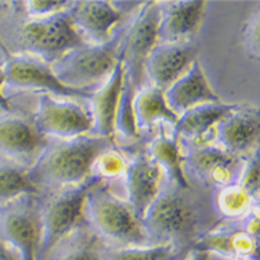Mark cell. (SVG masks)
<instances>
[{
	"mask_svg": "<svg viewBox=\"0 0 260 260\" xmlns=\"http://www.w3.org/2000/svg\"><path fill=\"white\" fill-rule=\"evenodd\" d=\"M39 191L26 168L0 159V206L24 197H36Z\"/></svg>",
	"mask_w": 260,
	"mask_h": 260,
	"instance_id": "cell-24",
	"label": "cell"
},
{
	"mask_svg": "<svg viewBox=\"0 0 260 260\" xmlns=\"http://www.w3.org/2000/svg\"><path fill=\"white\" fill-rule=\"evenodd\" d=\"M67 240L70 242L64 244V246H55L60 248V250L54 260H95L93 235L76 230L75 235L72 233L67 237Z\"/></svg>",
	"mask_w": 260,
	"mask_h": 260,
	"instance_id": "cell-28",
	"label": "cell"
},
{
	"mask_svg": "<svg viewBox=\"0 0 260 260\" xmlns=\"http://www.w3.org/2000/svg\"><path fill=\"white\" fill-rule=\"evenodd\" d=\"M244 47L250 58L257 60L260 54V17L259 11H255V14L250 15V18L246 22L244 28Z\"/></svg>",
	"mask_w": 260,
	"mask_h": 260,
	"instance_id": "cell-32",
	"label": "cell"
},
{
	"mask_svg": "<svg viewBox=\"0 0 260 260\" xmlns=\"http://www.w3.org/2000/svg\"><path fill=\"white\" fill-rule=\"evenodd\" d=\"M140 89L127 76H123V85H122L118 110H116L115 133H119L126 139H136L139 136V130L136 125L135 108H133L136 93Z\"/></svg>",
	"mask_w": 260,
	"mask_h": 260,
	"instance_id": "cell-26",
	"label": "cell"
},
{
	"mask_svg": "<svg viewBox=\"0 0 260 260\" xmlns=\"http://www.w3.org/2000/svg\"><path fill=\"white\" fill-rule=\"evenodd\" d=\"M0 240L20 260H38L40 224L35 197L18 198L0 206Z\"/></svg>",
	"mask_w": 260,
	"mask_h": 260,
	"instance_id": "cell-7",
	"label": "cell"
},
{
	"mask_svg": "<svg viewBox=\"0 0 260 260\" xmlns=\"http://www.w3.org/2000/svg\"><path fill=\"white\" fill-rule=\"evenodd\" d=\"M194 250L205 252L209 255L216 253L225 259L246 257L257 260L259 241L245 234L241 229L216 227L194 240Z\"/></svg>",
	"mask_w": 260,
	"mask_h": 260,
	"instance_id": "cell-20",
	"label": "cell"
},
{
	"mask_svg": "<svg viewBox=\"0 0 260 260\" xmlns=\"http://www.w3.org/2000/svg\"><path fill=\"white\" fill-rule=\"evenodd\" d=\"M217 141L223 150L240 156L257 151L260 136L259 112L252 108L237 107L216 126Z\"/></svg>",
	"mask_w": 260,
	"mask_h": 260,
	"instance_id": "cell-17",
	"label": "cell"
},
{
	"mask_svg": "<svg viewBox=\"0 0 260 260\" xmlns=\"http://www.w3.org/2000/svg\"><path fill=\"white\" fill-rule=\"evenodd\" d=\"M164 172L151 159L150 155L140 154L127 164L125 172L126 201L136 215L143 219L145 210L162 192Z\"/></svg>",
	"mask_w": 260,
	"mask_h": 260,
	"instance_id": "cell-16",
	"label": "cell"
},
{
	"mask_svg": "<svg viewBox=\"0 0 260 260\" xmlns=\"http://www.w3.org/2000/svg\"><path fill=\"white\" fill-rule=\"evenodd\" d=\"M238 105L233 104H205L185 111L179 115L173 125V139L176 141L180 137L197 140L220 123L225 116H229Z\"/></svg>",
	"mask_w": 260,
	"mask_h": 260,
	"instance_id": "cell-21",
	"label": "cell"
},
{
	"mask_svg": "<svg viewBox=\"0 0 260 260\" xmlns=\"http://www.w3.org/2000/svg\"><path fill=\"white\" fill-rule=\"evenodd\" d=\"M150 158L165 173L172 187L181 191L191 190L190 180L184 172L180 147L173 137L160 136L152 141L150 145Z\"/></svg>",
	"mask_w": 260,
	"mask_h": 260,
	"instance_id": "cell-23",
	"label": "cell"
},
{
	"mask_svg": "<svg viewBox=\"0 0 260 260\" xmlns=\"http://www.w3.org/2000/svg\"><path fill=\"white\" fill-rule=\"evenodd\" d=\"M183 164L215 190L237 183L241 172L240 156L223 150L220 145L195 147L183 155Z\"/></svg>",
	"mask_w": 260,
	"mask_h": 260,
	"instance_id": "cell-13",
	"label": "cell"
},
{
	"mask_svg": "<svg viewBox=\"0 0 260 260\" xmlns=\"http://www.w3.org/2000/svg\"><path fill=\"white\" fill-rule=\"evenodd\" d=\"M50 144L34 123L21 116H0V156L11 164L30 169Z\"/></svg>",
	"mask_w": 260,
	"mask_h": 260,
	"instance_id": "cell-11",
	"label": "cell"
},
{
	"mask_svg": "<svg viewBox=\"0 0 260 260\" xmlns=\"http://www.w3.org/2000/svg\"><path fill=\"white\" fill-rule=\"evenodd\" d=\"M34 126L40 135L61 141L85 137L93 132V122L79 104L68 99L40 95L36 107Z\"/></svg>",
	"mask_w": 260,
	"mask_h": 260,
	"instance_id": "cell-9",
	"label": "cell"
},
{
	"mask_svg": "<svg viewBox=\"0 0 260 260\" xmlns=\"http://www.w3.org/2000/svg\"><path fill=\"white\" fill-rule=\"evenodd\" d=\"M123 15L125 10L112 2H76L71 7L72 22L87 45H103L112 39Z\"/></svg>",
	"mask_w": 260,
	"mask_h": 260,
	"instance_id": "cell-14",
	"label": "cell"
},
{
	"mask_svg": "<svg viewBox=\"0 0 260 260\" xmlns=\"http://www.w3.org/2000/svg\"><path fill=\"white\" fill-rule=\"evenodd\" d=\"M159 26L158 42L184 43L200 30L205 17L206 2H164L159 3Z\"/></svg>",
	"mask_w": 260,
	"mask_h": 260,
	"instance_id": "cell-15",
	"label": "cell"
},
{
	"mask_svg": "<svg viewBox=\"0 0 260 260\" xmlns=\"http://www.w3.org/2000/svg\"><path fill=\"white\" fill-rule=\"evenodd\" d=\"M111 147L99 136L49 144L30 168L29 176L38 187L64 190L85 184L94 176L97 158Z\"/></svg>",
	"mask_w": 260,
	"mask_h": 260,
	"instance_id": "cell-1",
	"label": "cell"
},
{
	"mask_svg": "<svg viewBox=\"0 0 260 260\" xmlns=\"http://www.w3.org/2000/svg\"><path fill=\"white\" fill-rule=\"evenodd\" d=\"M252 197L237 183L215 190L213 208L224 219H240L252 208Z\"/></svg>",
	"mask_w": 260,
	"mask_h": 260,
	"instance_id": "cell-25",
	"label": "cell"
},
{
	"mask_svg": "<svg viewBox=\"0 0 260 260\" xmlns=\"http://www.w3.org/2000/svg\"><path fill=\"white\" fill-rule=\"evenodd\" d=\"M0 260H20V257L0 240Z\"/></svg>",
	"mask_w": 260,
	"mask_h": 260,
	"instance_id": "cell-35",
	"label": "cell"
},
{
	"mask_svg": "<svg viewBox=\"0 0 260 260\" xmlns=\"http://www.w3.org/2000/svg\"><path fill=\"white\" fill-rule=\"evenodd\" d=\"M125 68L119 58L115 70L104 83L97 87L90 95V112L89 115L93 122V132L99 137L112 141L115 136V118L120 90L123 85Z\"/></svg>",
	"mask_w": 260,
	"mask_h": 260,
	"instance_id": "cell-19",
	"label": "cell"
},
{
	"mask_svg": "<svg viewBox=\"0 0 260 260\" xmlns=\"http://www.w3.org/2000/svg\"><path fill=\"white\" fill-rule=\"evenodd\" d=\"M6 87V76H5V61H0V108L2 110H9V101L5 95Z\"/></svg>",
	"mask_w": 260,
	"mask_h": 260,
	"instance_id": "cell-34",
	"label": "cell"
},
{
	"mask_svg": "<svg viewBox=\"0 0 260 260\" xmlns=\"http://www.w3.org/2000/svg\"><path fill=\"white\" fill-rule=\"evenodd\" d=\"M166 103L176 115L205 104L221 103L220 97L212 89L200 61L195 60L185 74L164 91Z\"/></svg>",
	"mask_w": 260,
	"mask_h": 260,
	"instance_id": "cell-18",
	"label": "cell"
},
{
	"mask_svg": "<svg viewBox=\"0 0 260 260\" xmlns=\"http://www.w3.org/2000/svg\"><path fill=\"white\" fill-rule=\"evenodd\" d=\"M24 11H25L26 17L29 20H40V18H46V17H51V15L58 14L62 11L70 10L72 3L71 2H36V0H30V2H24Z\"/></svg>",
	"mask_w": 260,
	"mask_h": 260,
	"instance_id": "cell-31",
	"label": "cell"
},
{
	"mask_svg": "<svg viewBox=\"0 0 260 260\" xmlns=\"http://www.w3.org/2000/svg\"><path fill=\"white\" fill-rule=\"evenodd\" d=\"M242 219L244 220H242L241 230L252 238H255L256 241H259V212H257V208L255 209L250 208L249 212Z\"/></svg>",
	"mask_w": 260,
	"mask_h": 260,
	"instance_id": "cell-33",
	"label": "cell"
},
{
	"mask_svg": "<svg viewBox=\"0 0 260 260\" xmlns=\"http://www.w3.org/2000/svg\"><path fill=\"white\" fill-rule=\"evenodd\" d=\"M22 40L30 55L49 65L87 45L72 22L71 9L40 20H28L22 26Z\"/></svg>",
	"mask_w": 260,
	"mask_h": 260,
	"instance_id": "cell-6",
	"label": "cell"
},
{
	"mask_svg": "<svg viewBox=\"0 0 260 260\" xmlns=\"http://www.w3.org/2000/svg\"><path fill=\"white\" fill-rule=\"evenodd\" d=\"M83 217L97 234L119 248L152 245L129 202L103 185V181L93 185L86 195Z\"/></svg>",
	"mask_w": 260,
	"mask_h": 260,
	"instance_id": "cell-2",
	"label": "cell"
},
{
	"mask_svg": "<svg viewBox=\"0 0 260 260\" xmlns=\"http://www.w3.org/2000/svg\"><path fill=\"white\" fill-rule=\"evenodd\" d=\"M210 255L205 253V252H200V250H192L190 259L188 260H209Z\"/></svg>",
	"mask_w": 260,
	"mask_h": 260,
	"instance_id": "cell-36",
	"label": "cell"
},
{
	"mask_svg": "<svg viewBox=\"0 0 260 260\" xmlns=\"http://www.w3.org/2000/svg\"><path fill=\"white\" fill-rule=\"evenodd\" d=\"M127 162L120 152L108 148L101 154L94 164V175L100 177L101 181L112 180L125 176Z\"/></svg>",
	"mask_w": 260,
	"mask_h": 260,
	"instance_id": "cell-29",
	"label": "cell"
},
{
	"mask_svg": "<svg viewBox=\"0 0 260 260\" xmlns=\"http://www.w3.org/2000/svg\"><path fill=\"white\" fill-rule=\"evenodd\" d=\"M197 60V47L192 42L169 43L158 42L144 64V75L154 87L165 91L185 74Z\"/></svg>",
	"mask_w": 260,
	"mask_h": 260,
	"instance_id": "cell-12",
	"label": "cell"
},
{
	"mask_svg": "<svg viewBox=\"0 0 260 260\" xmlns=\"http://www.w3.org/2000/svg\"><path fill=\"white\" fill-rule=\"evenodd\" d=\"M177 248L170 244H152L147 246H129L104 252L100 260H173Z\"/></svg>",
	"mask_w": 260,
	"mask_h": 260,
	"instance_id": "cell-27",
	"label": "cell"
},
{
	"mask_svg": "<svg viewBox=\"0 0 260 260\" xmlns=\"http://www.w3.org/2000/svg\"><path fill=\"white\" fill-rule=\"evenodd\" d=\"M225 260H250V259H246V257H230V259H225Z\"/></svg>",
	"mask_w": 260,
	"mask_h": 260,
	"instance_id": "cell-37",
	"label": "cell"
},
{
	"mask_svg": "<svg viewBox=\"0 0 260 260\" xmlns=\"http://www.w3.org/2000/svg\"><path fill=\"white\" fill-rule=\"evenodd\" d=\"M159 6L158 2L143 3L139 14L123 30L120 60L125 75L140 89L144 78V64L150 51L158 43Z\"/></svg>",
	"mask_w": 260,
	"mask_h": 260,
	"instance_id": "cell-8",
	"label": "cell"
},
{
	"mask_svg": "<svg viewBox=\"0 0 260 260\" xmlns=\"http://www.w3.org/2000/svg\"><path fill=\"white\" fill-rule=\"evenodd\" d=\"M6 87L20 90H39L60 99H90L93 91L68 87L57 79L50 65L34 55H10L5 61Z\"/></svg>",
	"mask_w": 260,
	"mask_h": 260,
	"instance_id": "cell-10",
	"label": "cell"
},
{
	"mask_svg": "<svg viewBox=\"0 0 260 260\" xmlns=\"http://www.w3.org/2000/svg\"><path fill=\"white\" fill-rule=\"evenodd\" d=\"M188 191L175 187L162 190L148 209L141 223L152 244H170L190 240L200 224L198 209L185 195Z\"/></svg>",
	"mask_w": 260,
	"mask_h": 260,
	"instance_id": "cell-4",
	"label": "cell"
},
{
	"mask_svg": "<svg viewBox=\"0 0 260 260\" xmlns=\"http://www.w3.org/2000/svg\"><path fill=\"white\" fill-rule=\"evenodd\" d=\"M123 30L103 45H83L67 53L50 65L57 79L68 87L93 91L115 70L120 58Z\"/></svg>",
	"mask_w": 260,
	"mask_h": 260,
	"instance_id": "cell-3",
	"label": "cell"
},
{
	"mask_svg": "<svg viewBox=\"0 0 260 260\" xmlns=\"http://www.w3.org/2000/svg\"><path fill=\"white\" fill-rule=\"evenodd\" d=\"M133 108L139 132L140 129H150L158 122H166L173 126L179 118L166 103L164 90L154 86L143 87L136 93Z\"/></svg>",
	"mask_w": 260,
	"mask_h": 260,
	"instance_id": "cell-22",
	"label": "cell"
},
{
	"mask_svg": "<svg viewBox=\"0 0 260 260\" xmlns=\"http://www.w3.org/2000/svg\"><path fill=\"white\" fill-rule=\"evenodd\" d=\"M100 181V177L94 175L85 184L58 191L43 204L39 210V256L47 255L76 230L83 219L86 195Z\"/></svg>",
	"mask_w": 260,
	"mask_h": 260,
	"instance_id": "cell-5",
	"label": "cell"
},
{
	"mask_svg": "<svg viewBox=\"0 0 260 260\" xmlns=\"http://www.w3.org/2000/svg\"><path fill=\"white\" fill-rule=\"evenodd\" d=\"M95 260H100V259H99V257H97V256H95Z\"/></svg>",
	"mask_w": 260,
	"mask_h": 260,
	"instance_id": "cell-38",
	"label": "cell"
},
{
	"mask_svg": "<svg viewBox=\"0 0 260 260\" xmlns=\"http://www.w3.org/2000/svg\"><path fill=\"white\" fill-rule=\"evenodd\" d=\"M237 184L241 185L252 198H257L260 187L259 152L257 151H255L253 154H250L249 159L246 160L245 165L241 168Z\"/></svg>",
	"mask_w": 260,
	"mask_h": 260,
	"instance_id": "cell-30",
	"label": "cell"
}]
</instances>
